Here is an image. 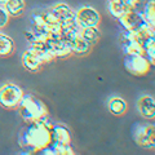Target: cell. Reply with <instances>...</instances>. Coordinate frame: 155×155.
I'll return each instance as SVG.
<instances>
[{
	"label": "cell",
	"mask_w": 155,
	"mask_h": 155,
	"mask_svg": "<svg viewBox=\"0 0 155 155\" xmlns=\"http://www.w3.org/2000/svg\"><path fill=\"white\" fill-rule=\"evenodd\" d=\"M52 142L57 143H71V134L70 130L64 124H53L52 125Z\"/></svg>",
	"instance_id": "4fadbf2b"
},
{
	"label": "cell",
	"mask_w": 155,
	"mask_h": 155,
	"mask_svg": "<svg viewBox=\"0 0 155 155\" xmlns=\"http://www.w3.org/2000/svg\"><path fill=\"white\" fill-rule=\"evenodd\" d=\"M145 54H146L149 61L151 62V65L154 66L155 65V44L151 45L150 48H147V49H145Z\"/></svg>",
	"instance_id": "d4e9b609"
},
{
	"label": "cell",
	"mask_w": 155,
	"mask_h": 155,
	"mask_svg": "<svg viewBox=\"0 0 155 155\" xmlns=\"http://www.w3.org/2000/svg\"><path fill=\"white\" fill-rule=\"evenodd\" d=\"M30 23H31V31L34 32V35L36 36L38 40H43L44 41L47 36L49 35L48 31L47 23L43 17V13H32L30 17Z\"/></svg>",
	"instance_id": "8fae6325"
},
{
	"label": "cell",
	"mask_w": 155,
	"mask_h": 155,
	"mask_svg": "<svg viewBox=\"0 0 155 155\" xmlns=\"http://www.w3.org/2000/svg\"><path fill=\"white\" fill-rule=\"evenodd\" d=\"M118 21L123 30H128V31H133V32L137 30L143 22H146L142 16V12L138 11V9H128Z\"/></svg>",
	"instance_id": "9c48e42d"
},
{
	"label": "cell",
	"mask_w": 155,
	"mask_h": 155,
	"mask_svg": "<svg viewBox=\"0 0 155 155\" xmlns=\"http://www.w3.org/2000/svg\"><path fill=\"white\" fill-rule=\"evenodd\" d=\"M22 65L26 70L31 71V72H35V71H38L39 69H40L43 62H41L40 58H39V56L35 53V51L30 47L22 56Z\"/></svg>",
	"instance_id": "7c38bea8"
},
{
	"label": "cell",
	"mask_w": 155,
	"mask_h": 155,
	"mask_svg": "<svg viewBox=\"0 0 155 155\" xmlns=\"http://www.w3.org/2000/svg\"><path fill=\"white\" fill-rule=\"evenodd\" d=\"M30 47L32 48L34 51H35V53L39 56V58L41 60L43 64H48V62H51L53 58H54V57L52 56V53L49 52V49L47 48L45 43L43 41V40H36L35 43L30 44Z\"/></svg>",
	"instance_id": "ac0fdd59"
},
{
	"label": "cell",
	"mask_w": 155,
	"mask_h": 155,
	"mask_svg": "<svg viewBox=\"0 0 155 155\" xmlns=\"http://www.w3.org/2000/svg\"><path fill=\"white\" fill-rule=\"evenodd\" d=\"M75 22L79 27L98 26L101 16L96 8L91 5H81L78 11H75Z\"/></svg>",
	"instance_id": "52a82bcc"
},
{
	"label": "cell",
	"mask_w": 155,
	"mask_h": 155,
	"mask_svg": "<svg viewBox=\"0 0 155 155\" xmlns=\"http://www.w3.org/2000/svg\"><path fill=\"white\" fill-rule=\"evenodd\" d=\"M23 97V92L18 85L13 83H5L0 87V106L5 109L18 107Z\"/></svg>",
	"instance_id": "277c9868"
},
{
	"label": "cell",
	"mask_w": 155,
	"mask_h": 155,
	"mask_svg": "<svg viewBox=\"0 0 155 155\" xmlns=\"http://www.w3.org/2000/svg\"><path fill=\"white\" fill-rule=\"evenodd\" d=\"M39 154H43V155H74V150H72L70 145L51 142L49 146L43 149Z\"/></svg>",
	"instance_id": "5bb4252c"
},
{
	"label": "cell",
	"mask_w": 155,
	"mask_h": 155,
	"mask_svg": "<svg viewBox=\"0 0 155 155\" xmlns=\"http://www.w3.org/2000/svg\"><path fill=\"white\" fill-rule=\"evenodd\" d=\"M129 9H138L140 5H143V0H122Z\"/></svg>",
	"instance_id": "cb8c5ba5"
},
{
	"label": "cell",
	"mask_w": 155,
	"mask_h": 155,
	"mask_svg": "<svg viewBox=\"0 0 155 155\" xmlns=\"http://www.w3.org/2000/svg\"><path fill=\"white\" fill-rule=\"evenodd\" d=\"M18 109H19V115H21V118L26 123L48 116L47 105L40 98H38L36 96H34L31 93H27V94L23 93L21 102L18 105Z\"/></svg>",
	"instance_id": "7a4b0ae2"
},
{
	"label": "cell",
	"mask_w": 155,
	"mask_h": 155,
	"mask_svg": "<svg viewBox=\"0 0 155 155\" xmlns=\"http://www.w3.org/2000/svg\"><path fill=\"white\" fill-rule=\"evenodd\" d=\"M9 14H8V12H7V9L4 8V7H2L0 5V28H3L4 26L8 23V21H9Z\"/></svg>",
	"instance_id": "603a6c76"
},
{
	"label": "cell",
	"mask_w": 155,
	"mask_h": 155,
	"mask_svg": "<svg viewBox=\"0 0 155 155\" xmlns=\"http://www.w3.org/2000/svg\"><path fill=\"white\" fill-rule=\"evenodd\" d=\"M7 0H0V4H5Z\"/></svg>",
	"instance_id": "4316f807"
},
{
	"label": "cell",
	"mask_w": 155,
	"mask_h": 155,
	"mask_svg": "<svg viewBox=\"0 0 155 155\" xmlns=\"http://www.w3.org/2000/svg\"><path fill=\"white\" fill-rule=\"evenodd\" d=\"M136 109L143 119H155V98L150 94H141L136 101Z\"/></svg>",
	"instance_id": "30bf717a"
},
{
	"label": "cell",
	"mask_w": 155,
	"mask_h": 155,
	"mask_svg": "<svg viewBox=\"0 0 155 155\" xmlns=\"http://www.w3.org/2000/svg\"><path fill=\"white\" fill-rule=\"evenodd\" d=\"M23 35H25V39L26 40L30 43V44H32V43H35L38 39H36V36L34 35V32L31 31V30H27V31H23Z\"/></svg>",
	"instance_id": "484cf974"
},
{
	"label": "cell",
	"mask_w": 155,
	"mask_h": 155,
	"mask_svg": "<svg viewBox=\"0 0 155 155\" xmlns=\"http://www.w3.org/2000/svg\"><path fill=\"white\" fill-rule=\"evenodd\" d=\"M49 11L54 14L56 18L60 21L62 30L64 28H71V27H76V22H75V11L67 5L65 3H57L53 4L49 8Z\"/></svg>",
	"instance_id": "ba28073f"
},
{
	"label": "cell",
	"mask_w": 155,
	"mask_h": 155,
	"mask_svg": "<svg viewBox=\"0 0 155 155\" xmlns=\"http://www.w3.org/2000/svg\"><path fill=\"white\" fill-rule=\"evenodd\" d=\"M107 2H109V0H107Z\"/></svg>",
	"instance_id": "83f0119b"
},
{
	"label": "cell",
	"mask_w": 155,
	"mask_h": 155,
	"mask_svg": "<svg viewBox=\"0 0 155 155\" xmlns=\"http://www.w3.org/2000/svg\"><path fill=\"white\" fill-rule=\"evenodd\" d=\"M4 8L7 9L11 17H19L25 12V2L23 0H7Z\"/></svg>",
	"instance_id": "ffe728a7"
},
{
	"label": "cell",
	"mask_w": 155,
	"mask_h": 155,
	"mask_svg": "<svg viewBox=\"0 0 155 155\" xmlns=\"http://www.w3.org/2000/svg\"><path fill=\"white\" fill-rule=\"evenodd\" d=\"M79 35L85 39L91 45H94L98 43L101 32L98 30V26H92V27H79Z\"/></svg>",
	"instance_id": "e0dca14e"
},
{
	"label": "cell",
	"mask_w": 155,
	"mask_h": 155,
	"mask_svg": "<svg viewBox=\"0 0 155 155\" xmlns=\"http://www.w3.org/2000/svg\"><path fill=\"white\" fill-rule=\"evenodd\" d=\"M132 137L140 147L155 149V124L136 123L132 127Z\"/></svg>",
	"instance_id": "3957f363"
},
{
	"label": "cell",
	"mask_w": 155,
	"mask_h": 155,
	"mask_svg": "<svg viewBox=\"0 0 155 155\" xmlns=\"http://www.w3.org/2000/svg\"><path fill=\"white\" fill-rule=\"evenodd\" d=\"M52 125L48 116L26 123L18 134V145L26 154L40 153L52 142Z\"/></svg>",
	"instance_id": "6da1fadb"
},
{
	"label": "cell",
	"mask_w": 155,
	"mask_h": 155,
	"mask_svg": "<svg viewBox=\"0 0 155 155\" xmlns=\"http://www.w3.org/2000/svg\"><path fill=\"white\" fill-rule=\"evenodd\" d=\"M14 52V41L5 34L0 32V57L11 56Z\"/></svg>",
	"instance_id": "7402d4cb"
},
{
	"label": "cell",
	"mask_w": 155,
	"mask_h": 155,
	"mask_svg": "<svg viewBox=\"0 0 155 155\" xmlns=\"http://www.w3.org/2000/svg\"><path fill=\"white\" fill-rule=\"evenodd\" d=\"M107 109L113 115L120 116L127 110V102H125L124 98H122L120 96H113V97H110L107 101Z\"/></svg>",
	"instance_id": "9a60e30c"
},
{
	"label": "cell",
	"mask_w": 155,
	"mask_h": 155,
	"mask_svg": "<svg viewBox=\"0 0 155 155\" xmlns=\"http://www.w3.org/2000/svg\"><path fill=\"white\" fill-rule=\"evenodd\" d=\"M44 43L54 58H65L71 54V48L69 41H66L61 36V34H49Z\"/></svg>",
	"instance_id": "8992f818"
},
{
	"label": "cell",
	"mask_w": 155,
	"mask_h": 155,
	"mask_svg": "<svg viewBox=\"0 0 155 155\" xmlns=\"http://www.w3.org/2000/svg\"><path fill=\"white\" fill-rule=\"evenodd\" d=\"M123 64L125 70L134 76H145L146 74H149V71L153 66L146 54L125 56Z\"/></svg>",
	"instance_id": "5b68a950"
},
{
	"label": "cell",
	"mask_w": 155,
	"mask_h": 155,
	"mask_svg": "<svg viewBox=\"0 0 155 155\" xmlns=\"http://www.w3.org/2000/svg\"><path fill=\"white\" fill-rule=\"evenodd\" d=\"M141 12L145 21L155 28V0H146L142 5Z\"/></svg>",
	"instance_id": "44dd1931"
},
{
	"label": "cell",
	"mask_w": 155,
	"mask_h": 155,
	"mask_svg": "<svg viewBox=\"0 0 155 155\" xmlns=\"http://www.w3.org/2000/svg\"><path fill=\"white\" fill-rule=\"evenodd\" d=\"M128 9L129 8L125 5L122 0H109V3H107V12L115 19H119Z\"/></svg>",
	"instance_id": "d6986e66"
},
{
	"label": "cell",
	"mask_w": 155,
	"mask_h": 155,
	"mask_svg": "<svg viewBox=\"0 0 155 155\" xmlns=\"http://www.w3.org/2000/svg\"><path fill=\"white\" fill-rule=\"evenodd\" d=\"M122 49L125 56L133 54H145V48L137 39H129V40L122 41Z\"/></svg>",
	"instance_id": "2e32d148"
}]
</instances>
